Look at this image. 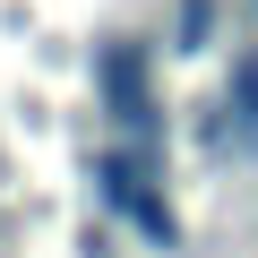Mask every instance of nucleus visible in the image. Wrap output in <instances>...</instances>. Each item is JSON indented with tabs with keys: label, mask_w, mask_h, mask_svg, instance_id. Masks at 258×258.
Returning <instances> with one entry per match:
<instances>
[{
	"label": "nucleus",
	"mask_w": 258,
	"mask_h": 258,
	"mask_svg": "<svg viewBox=\"0 0 258 258\" xmlns=\"http://www.w3.org/2000/svg\"><path fill=\"white\" fill-rule=\"evenodd\" d=\"M95 181H103V198H112L129 224H138L147 241H164V249H172V207L138 181V164H129V155H103V164H95Z\"/></svg>",
	"instance_id": "nucleus-1"
},
{
	"label": "nucleus",
	"mask_w": 258,
	"mask_h": 258,
	"mask_svg": "<svg viewBox=\"0 0 258 258\" xmlns=\"http://www.w3.org/2000/svg\"><path fill=\"white\" fill-rule=\"evenodd\" d=\"M207 26H215L207 0H181V52H198V43H207Z\"/></svg>",
	"instance_id": "nucleus-4"
},
{
	"label": "nucleus",
	"mask_w": 258,
	"mask_h": 258,
	"mask_svg": "<svg viewBox=\"0 0 258 258\" xmlns=\"http://www.w3.org/2000/svg\"><path fill=\"white\" fill-rule=\"evenodd\" d=\"M95 78H103V95H112V120L147 138V129H155V112H147V69H138V52H129V43H103Z\"/></svg>",
	"instance_id": "nucleus-2"
},
{
	"label": "nucleus",
	"mask_w": 258,
	"mask_h": 258,
	"mask_svg": "<svg viewBox=\"0 0 258 258\" xmlns=\"http://www.w3.org/2000/svg\"><path fill=\"white\" fill-rule=\"evenodd\" d=\"M232 120H241V147H258V52L232 60Z\"/></svg>",
	"instance_id": "nucleus-3"
}]
</instances>
